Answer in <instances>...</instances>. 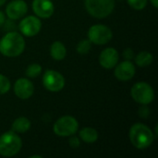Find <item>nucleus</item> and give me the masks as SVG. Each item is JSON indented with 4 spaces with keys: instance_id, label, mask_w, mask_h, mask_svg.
Wrapping results in <instances>:
<instances>
[{
    "instance_id": "f257e3e1",
    "label": "nucleus",
    "mask_w": 158,
    "mask_h": 158,
    "mask_svg": "<svg viewBox=\"0 0 158 158\" xmlns=\"http://www.w3.org/2000/svg\"><path fill=\"white\" fill-rule=\"evenodd\" d=\"M25 49V40L17 31H8L0 40V53L6 57L20 56Z\"/></svg>"
},
{
    "instance_id": "f03ea898",
    "label": "nucleus",
    "mask_w": 158,
    "mask_h": 158,
    "mask_svg": "<svg viewBox=\"0 0 158 158\" xmlns=\"http://www.w3.org/2000/svg\"><path fill=\"white\" fill-rule=\"evenodd\" d=\"M129 136L132 145L140 150L151 146L155 140L153 131L148 126L142 123L134 124L130 130Z\"/></svg>"
},
{
    "instance_id": "7ed1b4c3",
    "label": "nucleus",
    "mask_w": 158,
    "mask_h": 158,
    "mask_svg": "<svg viewBox=\"0 0 158 158\" xmlns=\"http://www.w3.org/2000/svg\"><path fill=\"white\" fill-rule=\"evenodd\" d=\"M21 147V139L13 131H6L0 136V155L2 156H14L20 151Z\"/></svg>"
},
{
    "instance_id": "20e7f679",
    "label": "nucleus",
    "mask_w": 158,
    "mask_h": 158,
    "mask_svg": "<svg viewBox=\"0 0 158 158\" xmlns=\"http://www.w3.org/2000/svg\"><path fill=\"white\" fill-rule=\"evenodd\" d=\"M88 13L96 19H104L109 16L116 5V0H84Z\"/></svg>"
},
{
    "instance_id": "39448f33",
    "label": "nucleus",
    "mask_w": 158,
    "mask_h": 158,
    "mask_svg": "<svg viewBox=\"0 0 158 158\" xmlns=\"http://www.w3.org/2000/svg\"><path fill=\"white\" fill-rule=\"evenodd\" d=\"M131 97L140 105H149L155 99V92L153 87L144 81L135 83L131 91Z\"/></svg>"
},
{
    "instance_id": "423d86ee",
    "label": "nucleus",
    "mask_w": 158,
    "mask_h": 158,
    "mask_svg": "<svg viewBox=\"0 0 158 158\" xmlns=\"http://www.w3.org/2000/svg\"><path fill=\"white\" fill-rule=\"evenodd\" d=\"M79 130L77 119L71 116H64L59 118L54 124L53 131L59 137H69L75 135Z\"/></svg>"
},
{
    "instance_id": "0eeeda50",
    "label": "nucleus",
    "mask_w": 158,
    "mask_h": 158,
    "mask_svg": "<svg viewBox=\"0 0 158 158\" xmlns=\"http://www.w3.org/2000/svg\"><path fill=\"white\" fill-rule=\"evenodd\" d=\"M112 37V31L107 26L103 24H95L88 31V39L94 44H106L110 42Z\"/></svg>"
},
{
    "instance_id": "6e6552de",
    "label": "nucleus",
    "mask_w": 158,
    "mask_h": 158,
    "mask_svg": "<svg viewBox=\"0 0 158 158\" xmlns=\"http://www.w3.org/2000/svg\"><path fill=\"white\" fill-rule=\"evenodd\" d=\"M43 84L47 91L57 93L64 88L65 78L60 72L48 69L43 76Z\"/></svg>"
},
{
    "instance_id": "1a4fd4ad",
    "label": "nucleus",
    "mask_w": 158,
    "mask_h": 158,
    "mask_svg": "<svg viewBox=\"0 0 158 158\" xmlns=\"http://www.w3.org/2000/svg\"><path fill=\"white\" fill-rule=\"evenodd\" d=\"M19 29L22 35L32 37L40 32L42 29V22L38 17L28 16L20 20L19 24Z\"/></svg>"
},
{
    "instance_id": "9d476101",
    "label": "nucleus",
    "mask_w": 158,
    "mask_h": 158,
    "mask_svg": "<svg viewBox=\"0 0 158 158\" xmlns=\"http://www.w3.org/2000/svg\"><path fill=\"white\" fill-rule=\"evenodd\" d=\"M28 11V6L23 0H13L6 7V13L9 19L16 20L23 18Z\"/></svg>"
},
{
    "instance_id": "9b49d317",
    "label": "nucleus",
    "mask_w": 158,
    "mask_h": 158,
    "mask_svg": "<svg viewBox=\"0 0 158 158\" xmlns=\"http://www.w3.org/2000/svg\"><path fill=\"white\" fill-rule=\"evenodd\" d=\"M115 67V77L119 81H130L135 75V66L131 60H125L119 64H117Z\"/></svg>"
},
{
    "instance_id": "f8f14e48",
    "label": "nucleus",
    "mask_w": 158,
    "mask_h": 158,
    "mask_svg": "<svg viewBox=\"0 0 158 158\" xmlns=\"http://www.w3.org/2000/svg\"><path fill=\"white\" fill-rule=\"evenodd\" d=\"M32 10L38 18L49 19L55 12V6L51 0H33Z\"/></svg>"
},
{
    "instance_id": "ddd939ff",
    "label": "nucleus",
    "mask_w": 158,
    "mask_h": 158,
    "mask_svg": "<svg viewBox=\"0 0 158 158\" xmlns=\"http://www.w3.org/2000/svg\"><path fill=\"white\" fill-rule=\"evenodd\" d=\"M119 54L113 47H107L104 49L99 56L100 65L106 69H111L118 63Z\"/></svg>"
},
{
    "instance_id": "4468645a",
    "label": "nucleus",
    "mask_w": 158,
    "mask_h": 158,
    "mask_svg": "<svg viewBox=\"0 0 158 158\" xmlns=\"http://www.w3.org/2000/svg\"><path fill=\"white\" fill-rule=\"evenodd\" d=\"M14 93L19 99H29L34 93V86L30 80L21 78L15 81Z\"/></svg>"
},
{
    "instance_id": "2eb2a0df",
    "label": "nucleus",
    "mask_w": 158,
    "mask_h": 158,
    "mask_svg": "<svg viewBox=\"0 0 158 158\" xmlns=\"http://www.w3.org/2000/svg\"><path fill=\"white\" fill-rule=\"evenodd\" d=\"M50 55L53 59L60 61L65 58L67 55V49L61 42L56 41L54 42L50 47Z\"/></svg>"
},
{
    "instance_id": "dca6fc26",
    "label": "nucleus",
    "mask_w": 158,
    "mask_h": 158,
    "mask_svg": "<svg viewBox=\"0 0 158 158\" xmlns=\"http://www.w3.org/2000/svg\"><path fill=\"white\" fill-rule=\"evenodd\" d=\"M79 136L81 141L86 143H94L98 139V132L95 129L91 127H85L80 131Z\"/></svg>"
},
{
    "instance_id": "f3484780",
    "label": "nucleus",
    "mask_w": 158,
    "mask_h": 158,
    "mask_svg": "<svg viewBox=\"0 0 158 158\" xmlns=\"http://www.w3.org/2000/svg\"><path fill=\"white\" fill-rule=\"evenodd\" d=\"M31 128V121L25 117H19L16 118L11 126V129L16 133L27 132Z\"/></svg>"
},
{
    "instance_id": "a211bd4d",
    "label": "nucleus",
    "mask_w": 158,
    "mask_h": 158,
    "mask_svg": "<svg viewBox=\"0 0 158 158\" xmlns=\"http://www.w3.org/2000/svg\"><path fill=\"white\" fill-rule=\"evenodd\" d=\"M154 61V56L147 51H142L135 56V63L139 67H147Z\"/></svg>"
},
{
    "instance_id": "6ab92c4d",
    "label": "nucleus",
    "mask_w": 158,
    "mask_h": 158,
    "mask_svg": "<svg viewBox=\"0 0 158 158\" xmlns=\"http://www.w3.org/2000/svg\"><path fill=\"white\" fill-rule=\"evenodd\" d=\"M41 72H42V67L39 64L33 63L28 66V68L26 69L25 74L28 78L34 79V78H37L41 74Z\"/></svg>"
},
{
    "instance_id": "aec40b11",
    "label": "nucleus",
    "mask_w": 158,
    "mask_h": 158,
    "mask_svg": "<svg viewBox=\"0 0 158 158\" xmlns=\"http://www.w3.org/2000/svg\"><path fill=\"white\" fill-rule=\"evenodd\" d=\"M91 48H92V43L90 42V40L84 39L79 42V44H77L76 50L81 55H86L90 52Z\"/></svg>"
},
{
    "instance_id": "412c9836",
    "label": "nucleus",
    "mask_w": 158,
    "mask_h": 158,
    "mask_svg": "<svg viewBox=\"0 0 158 158\" xmlns=\"http://www.w3.org/2000/svg\"><path fill=\"white\" fill-rule=\"evenodd\" d=\"M10 90V81L3 74H0V94H5Z\"/></svg>"
},
{
    "instance_id": "4be33fe9",
    "label": "nucleus",
    "mask_w": 158,
    "mask_h": 158,
    "mask_svg": "<svg viewBox=\"0 0 158 158\" xmlns=\"http://www.w3.org/2000/svg\"><path fill=\"white\" fill-rule=\"evenodd\" d=\"M128 4L136 10L143 9L147 5V0H127Z\"/></svg>"
},
{
    "instance_id": "5701e85b",
    "label": "nucleus",
    "mask_w": 158,
    "mask_h": 158,
    "mask_svg": "<svg viewBox=\"0 0 158 158\" xmlns=\"http://www.w3.org/2000/svg\"><path fill=\"white\" fill-rule=\"evenodd\" d=\"M143 106H141V108L139 109V116L143 118H145L149 116L150 114V109L147 106V105H142Z\"/></svg>"
},
{
    "instance_id": "b1692460",
    "label": "nucleus",
    "mask_w": 158,
    "mask_h": 158,
    "mask_svg": "<svg viewBox=\"0 0 158 158\" xmlns=\"http://www.w3.org/2000/svg\"><path fill=\"white\" fill-rule=\"evenodd\" d=\"M69 145L72 147V148H78L80 145H81V141L78 137L74 136V135H71L69 136Z\"/></svg>"
},
{
    "instance_id": "393cba45",
    "label": "nucleus",
    "mask_w": 158,
    "mask_h": 158,
    "mask_svg": "<svg viewBox=\"0 0 158 158\" xmlns=\"http://www.w3.org/2000/svg\"><path fill=\"white\" fill-rule=\"evenodd\" d=\"M123 56L126 58V60H131V58L134 57V52L131 48H127L123 52Z\"/></svg>"
},
{
    "instance_id": "a878e982",
    "label": "nucleus",
    "mask_w": 158,
    "mask_h": 158,
    "mask_svg": "<svg viewBox=\"0 0 158 158\" xmlns=\"http://www.w3.org/2000/svg\"><path fill=\"white\" fill-rule=\"evenodd\" d=\"M5 21H6V17H5V14L0 11V27L3 26L5 24Z\"/></svg>"
},
{
    "instance_id": "bb28decb",
    "label": "nucleus",
    "mask_w": 158,
    "mask_h": 158,
    "mask_svg": "<svg viewBox=\"0 0 158 158\" xmlns=\"http://www.w3.org/2000/svg\"><path fill=\"white\" fill-rule=\"evenodd\" d=\"M151 1V4L156 7V8H157L158 7V0H150Z\"/></svg>"
},
{
    "instance_id": "cd10ccee",
    "label": "nucleus",
    "mask_w": 158,
    "mask_h": 158,
    "mask_svg": "<svg viewBox=\"0 0 158 158\" xmlns=\"http://www.w3.org/2000/svg\"><path fill=\"white\" fill-rule=\"evenodd\" d=\"M6 0H0V6H3V5L6 3Z\"/></svg>"
},
{
    "instance_id": "c85d7f7f",
    "label": "nucleus",
    "mask_w": 158,
    "mask_h": 158,
    "mask_svg": "<svg viewBox=\"0 0 158 158\" xmlns=\"http://www.w3.org/2000/svg\"><path fill=\"white\" fill-rule=\"evenodd\" d=\"M31 158H34V157H38V158H41L42 156H30Z\"/></svg>"
}]
</instances>
